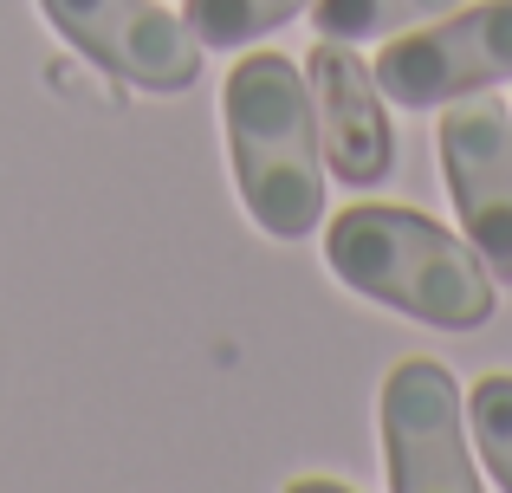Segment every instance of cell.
Here are the masks:
<instances>
[{
	"label": "cell",
	"instance_id": "obj_2",
	"mask_svg": "<svg viewBox=\"0 0 512 493\" xmlns=\"http://www.w3.org/2000/svg\"><path fill=\"white\" fill-rule=\"evenodd\" d=\"M227 156L253 228L305 241L325 215V150H318L312 85L286 52H247L227 72Z\"/></svg>",
	"mask_w": 512,
	"mask_h": 493
},
{
	"label": "cell",
	"instance_id": "obj_6",
	"mask_svg": "<svg viewBox=\"0 0 512 493\" xmlns=\"http://www.w3.org/2000/svg\"><path fill=\"white\" fill-rule=\"evenodd\" d=\"M52 33L78 46L98 72L143 91H188L201 78V46L156 0H39Z\"/></svg>",
	"mask_w": 512,
	"mask_h": 493
},
{
	"label": "cell",
	"instance_id": "obj_3",
	"mask_svg": "<svg viewBox=\"0 0 512 493\" xmlns=\"http://www.w3.org/2000/svg\"><path fill=\"white\" fill-rule=\"evenodd\" d=\"M376 91L409 111H435L512 78V0H461L454 13L396 33L370 65Z\"/></svg>",
	"mask_w": 512,
	"mask_h": 493
},
{
	"label": "cell",
	"instance_id": "obj_1",
	"mask_svg": "<svg viewBox=\"0 0 512 493\" xmlns=\"http://www.w3.org/2000/svg\"><path fill=\"white\" fill-rule=\"evenodd\" d=\"M325 266L350 292L396 305L435 331H480L493 318V273L467 234H448L422 208L350 202L325 228Z\"/></svg>",
	"mask_w": 512,
	"mask_h": 493
},
{
	"label": "cell",
	"instance_id": "obj_5",
	"mask_svg": "<svg viewBox=\"0 0 512 493\" xmlns=\"http://www.w3.org/2000/svg\"><path fill=\"white\" fill-rule=\"evenodd\" d=\"M435 150L461 234L487 260V273L512 286V104L480 98V91L454 98L441 111Z\"/></svg>",
	"mask_w": 512,
	"mask_h": 493
},
{
	"label": "cell",
	"instance_id": "obj_9",
	"mask_svg": "<svg viewBox=\"0 0 512 493\" xmlns=\"http://www.w3.org/2000/svg\"><path fill=\"white\" fill-rule=\"evenodd\" d=\"M305 7L312 0H182V26L195 46H253Z\"/></svg>",
	"mask_w": 512,
	"mask_h": 493
},
{
	"label": "cell",
	"instance_id": "obj_4",
	"mask_svg": "<svg viewBox=\"0 0 512 493\" xmlns=\"http://www.w3.org/2000/svg\"><path fill=\"white\" fill-rule=\"evenodd\" d=\"M383 461L396 493H474L480 468L467 448V396L448 364L402 357L383 377Z\"/></svg>",
	"mask_w": 512,
	"mask_h": 493
},
{
	"label": "cell",
	"instance_id": "obj_7",
	"mask_svg": "<svg viewBox=\"0 0 512 493\" xmlns=\"http://www.w3.org/2000/svg\"><path fill=\"white\" fill-rule=\"evenodd\" d=\"M305 85H312L325 169L338 182H350V189H376L389 176V163H396V137H389V111H383L389 98L376 91L370 65L344 39H325V46H312Z\"/></svg>",
	"mask_w": 512,
	"mask_h": 493
},
{
	"label": "cell",
	"instance_id": "obj_8",
	"mask_svg": "<svg viewBox=\"0 0 512 493\" xmlns=\"http://www.w3.org/2000/svg\"><path fill=\"white\" fill-rule=\"evenodd\" d=\"M461 0H312L318 39H344V46H363V39H396L415 33V26L454 13Z\"/></svg>",
	"mask_w": 512,
	"mask_h": 493
},
{
	"label": "cell",
	"instance_id": "obj_10",
	"mask_svg": "<svg viewBox=\"0 0 512 493\" xmlns=\"http://www.w3.org/2000/svg\"><path fill=\"white\" fill-rule=\"evenodd\" d=\"M467 422H474V448H480V461H487V481L512 493V377L506 370H493V377L474 383Z\"/></svg>",
	"mask_w": 512,
	"mask_h": 493
}]
</instances>
